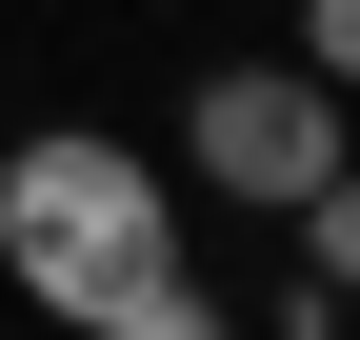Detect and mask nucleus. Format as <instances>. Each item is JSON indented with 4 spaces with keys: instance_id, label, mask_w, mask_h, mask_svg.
<instances>
[{
    "instance_id": "nucleus-1",
    "label": "nucleus",
    "mask_w": 360,
    "mask_h": 340,
    "mask_svg": "<svg viewBox=\"0 0 360 340\" xmlns=\"http://www.w3.org/2000/svg\"><path fill=\"white\" fill-rule=\"evenodd\" d=\"M0 280H20L40 320H80V340H101L120 301H160V280H180V200H160V160L101 140V120H40V140L0 160Z\"/></svg>"
},
{
    "instance_id": "nucleus-4",
    "label": "nucleus",
    "mask_w": 360,
    "mask_h": 340,
    "mask_svg": "<svg viewBox=\"0 0 360 340\" xmlns=\"http://www.w3.org/2000/svg\"><path fill=\"white\" fill-rule=\"evenodd\" d=\"M101 340H240V320H220V301H200V280H160V301H120Z\"/></svg>"
},
{
    "instance_id": "nucleus-2",
    "label": "nucleus",
    "mask_w": 360,
    "mask_h": 340,
    "mask_svg": "<svg viewBox=\"0 0 360 340\" xmlns=\"http://www.w3.org/2000/svg\"><path fill=\"white\" fill-rule=\"evenodd\" d=\"M180 160H200L220 200H260V221H300V200L360 160V100H340V80H300V60H220L200 100H180Z\"/></svg>"
},
{
    "instance_id": "nucleus-3",
    "label": "nucleus",
    "mask_w": 360,
    "mask_h": 340,
    "mask_svg": "<svg viewBox=\"0 0 360 340\" xmlns=\"http://www.w3.org/2000/svg\"><path fill=\"white\" fill-rule=\"evenodd\" d=\"M300 280H321V320L360 301V160H340V181H321V200H300Z\"/></svg>"
},
{
    "instance_id": "nucleus-5",
    "label": "nucleus",
    "mask_w": 360,
    "mask_h": 340,
    "mask_svg": "<svg viewBox=\"0 0 360 340\" xmlns=\"http://www.w3.org/2000/svg\"><path fill=\"white\" fill-rule=\"evenodd\" d=\"M300 80H340V100H360V0H300Z\"/></svg>"
}]
</instances>
